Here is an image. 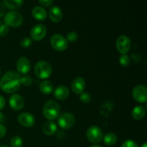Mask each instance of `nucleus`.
<instances>
[{
	"label": "nucleus",
	"instance_id": "19",
	"mask_svg": "<svg viewBox=\"0 0 147 147\" xmlns=\"http://www.w3.org/2000/svg\"><path fill=\"white\" fill-rule=\"evenodd\" d=\"M56 131H57V126L52 121H48L43 124L42 131L47 136H52L55 134Z\"/></svg>",
	"mask_w": 147,
	"mask_h": 147
},
{
	"label": "nucleus",
	"instance_id": "37",
	"mask_svg": "<svg viewBox=\"0 0 147 147\" xmlns=\"http://www.w3.org/2000/svg\"><path fill=\"white\" fill-rule=\"evenodd\" d=\"M142 147H147V143H144L143 145H142Z\"/></svg>",
	"mask_w": 147,
	"mask_h": 147
},
{
	"label": "nucleus",
	"instance_id": "33",
	"mask_svg": "<svg viewBox=\"0 0 147 147\" xmlns=\"http://www.w3.org/2000/svg\"><path fill=\"white\" fill-rule=\"evenodd\" d=\"M5 14V7L4 4L0 1V17H2Z\"/></svg>",
	"mask_w": 147,
	"mask_h": 147
},
{
	"label": "nucleus",
	"instance_id": "7",
	"mask_svg": "<svg viewBox=\"0 0 147 147\" xmlns=\"http://www.w3.org/2000/svg\"><path fill=\"white\" fill-rule=\"evenodd\" d=\"M58 124L62 129H69L73 127L76 123L74 115L70 113H64L58 118Z\"/></svg>",
	"mask_w": 147,
	"mask_h": 147
},
{
	"label": "nucleus",
	"instance_id": "27",
	"mask_svg": "<svg viewBox=\"0 0 147 147\" xmlns=\"http://www.w3.org/2000/svg\"><path fill=\"white\" fill-rule=\"evenodd\" d=\"M32 43V40L31 38H29V37H25V38L22 39L20 42V45L22 46L24 48H27V47H30V45Z\"/></svg>",
	"mask_w": 147,
	"mask_h": 147
},
{
	"label": "nucleus",
	"instance_id": "3",
	"mask_svg": "<svg viewBox=\"0 0 147 147\" xmlns=\"http://www.w3.org/2000/svg\"><path fill=\"white\" fill-rule=\"evenodd\" d=\"M53 72L51 65L47 61L40 60L34 66V73L40 79H46L50 77Z\"/></svg>",
	"mask_w": 147,
	"mask_h": 147
},
{
	"label": "nucleus",
	"instance_id": "35",
	"mask_svg": "<svg viewBox=\"0 0 147 147\" xmlns=\"http://www.w3.org/2000/svg\"><path fill=\"white\" fill-rule=\"evenodd\" d=\"M4 120H5V116H4V113L0 112V123H3L4 121Z\"/></svg>",
	"mask_w": 147,
	"mask_h": 147
},
{
	"label": "nucleus",
	"instance_id": "25",
	"mask_svg": "<svg viewBox=\"0 0 147 147\" xmlns=\"http://www.w3.org/2000/svg\"><path fill=\"white\" fill-rule=\"evenodd\" d=\"M32 83V79L29 76H23L21 77V84L24 86H30Z\"/></svg>",
	"mask_w": 147,
	"mask_h": 147
},
{
	"label": "nucleus",
	"instance_id": "32",
	"mask_svg": "<svg viewBox=\"0 0 147 147\" xmlns=\"http://www.w3.org/2000/svg\"><path fill=\"white\" fill-rule=\"evenodd\" d=\"M6 132H7V129H6L5 126L0 124V139H1V138L5 136Z\"/></svg>",
	"mask_w": 147,
	"mask_h": 147
},
{
	"label": "nucleus",
	"instance_id": "23",
	"mask_svg": "<svg viewBox=\"0 0 147 147\" xmlns=\"http://www.w3.org/2000/svg\"><path fill=\"white\" fill-rule=\"evenodd\" d=\"M22 139L20 136H15L11 138L10 145L11 147H22Z\"/></svg>",
	"mask_w": 147,
	"mask_h": 147
},
{
	"label": "nucleus",
	"instance_id": "15",
	"mask_svg": "<svg viewBox=\"0 0 147 147\" xmlns=\"http://www.w3.org/2000/svg\"><path fill=\"white\" fill-rule=\"evenodd\" d=\"M69 89L65 86H60L54 91V96L56 99L60 100H64L69 96Z\"/></svg>",
	"mask_w": 147,
	"mask_h": 147
},
{
	"label": "nucleus",
	"instance_id": "16",
	"mask_svg": "<svg viewBox=\"0 0 147 147\" xmlns=\"http://www.w3.org/2000/svg\"><path fill=\"white\" fill-rule=\"evenodd\" d=\"M49 16L50 19L53 22H59L63 19V11L60 7L57 6H54L50 9Z\"/></svg>",
	"mask_w": 147,
	"mask_h": 147
},
{
	"label": "nucleus",
	"instance_id": "39",
	"mask_svg": "<svg viewBox=\"0 0 147 147\" xmlns=\"http://www.w3.org/2000/svg\"><path fill=\"white\" fill-rule=\"evenodd\" d=\"M0 73H1V70H0Z\"/></svg>",
	"mask_w": 147,
	"mask_h": 147
},
{
	"label": "nucleus",
	"instance_id": "22",
	"mask_svg": "<svg viewBox=\"0 0 147 147\" xmlns=\"http://www.w3.org/2000/svg\"><path fill=\"white\" fill-rule=\"evenodd\" d=\"M103 141L107 146H113L117 142V136L114 133H108L105 135Z\"/></svg>",
	"mask_w": 147,
	"mask_h": 147
},
{
	"label": "nucleus",
	"instance_id": "29",
	"mask_svg": "<svg viewBox=\"0 0 147 147\" xmlns=\"http://www.w3.org/2000/svg\"><path fill=\"white\" fill-rule=\"evenodd\" d=\"M9 32V27L6 24H3L0 25V36L4 37Z\"/></svg>",
	"mask_w": 147,
	"mask_h": 147
},
{
	"label": "nucleus",
	"instance_id": "1",
	"mask_svg": "<svg viewBox=\"0 0 147 147\" xmlns=\"http://www.w3.org/2000/svg\"><path fill=\"white\" fill-rule=\"evenodd\" d=\"M21 76L14 71H8L0 80V88L7 93H12L20 89Z\"/></svg>",
	"mask_w": 147,
	"mask_h": 147
},
{
	"label": "nucleus",
	"instance_id": "5",
	"mask_svg": "<svg viewBox=\"0 0 147 147\" xmlns=\"http://www.w3.org/2000/svg\"><path fill=\"white\" fill-rule=\"evenodd\" d=\"M50 44L53 49L58 52H63L67 48V40L60 34H55L52 36Z\"/></svg>",
	"mask_w": 147,
	"mask_h": 147
},
{
	"label": "nucleus",
	"instance_id": "20",
	"mask_svg": "<svg viewBox=\"0 0 147 147\" xmlns=\"http://www.w3.org/2000/svg\"><path fill=\"white\" fill-rule=\"evenodd\" d=\"M40 90L43 94L49 95L54 90V86L49 80H44L40 84Z\"/></svg>",
	"mask_w": 147,
	"mask_h": 147
},
{
	"label": "nucleus",
	"instance_id": "11",
	"mask_svg": "<svg viewBox=\"0 0 147 147\" xmlns=\"http://www.w3.org/2000/svg\"><path fill=\"white\" fill-rule=\"evenodd\" d=\"M16 67L20 76V75L26 76L31 69V64H30V60L27 57H20L17 60Z\"/></svg>",
	"mask_w": 147,
	"mask_h": 147
},
{
	"label": "nucleus",
	"instance_id": "21",
	"mask_svg": "<svg viewBox=\"0 0 147 147\" xmlns=\"http://www.w3.org/2000/svg\"><path fill=\"white\" fill-rule=\"evenodd\" d=\"M23 2L22 0H4L3 4L9 9H18L22 6Z\"/></svg>",
	"mask_w": 147,
	"mask_h": 147
},
{
	"label": "nucleus",
	"instance_id": "34",
	"mask_svg": "<svg viewBox=\"0 0 147 147\" xmlns=\"http://www.w3.org/2000/svg\"><path fill=\"white\" fill-rule=\"evenodd\" d=\"M5 99L4 98L3 96H0V110H1L5 106Z\"/></svg>",
	"mask_w": 147,
	"mask_h": 147
},
{
	"label": "nucleus",
	"instance_id": "36",
	"mask_svg": "<svg viewBox=\"0 0 147 147\" xmlns=\"http://www.w3.org/2000/svg\"><path fill=\"white\" fill-rule=\"evenodd\" d=\"M90 147H103V146H100V145H93V146H91Z\"/></svg>",
	"mask_w": 147,
	"mask_h": 147
},
{
	"label": "nucleus",
	"instance_id": "14",
	"mask_svg": "<svg viewBox=\"0 0 147 147\" xmlns=\"http://www.w3.org/2000/svg\"><path fill=\"white\" fill-rule=\"evenodd\" d=\"M85 87H86V82L83 78L77 77L72 82V90L76 94H82L84 91Z\"/></svg>",
	"mask_w": 147,
	"mask_h": 147
},
{
	"label": "nucleus",
	"instance_id": "26",
	"mask_svg": "<svg viewBox=\"0 0 147 147\" xmlns=\"http://www.w3.org/2000/svg\"><path fill=\"white\" fill-rule=\"evenodd\" d=\"M78 38V35L76 32H70L68 34H67V41L70 42H75L76 40Z\"/></svg>",
	"mask_w": 147,
	"mask_h": 147
},
{
	"label": "nucleus",
	"instance_id": "4",
	"mask_svg": "<svg viewBox=\"0 0 147 147\" xmlns=\"http://www.w3.org/2000/svg\"><path fill=\"white\" fill-rule=\"evenodd\" d=\"M4 22L7 26L17 27L22 25L23 22V17L20 13L15 11L7 12L4 17Z\"/></svg>",
	"mask_w": 147,
	"mask_h": 147
},
{
	"label": "nucleus",
	"instance_id": "8",
	"mask_svg": "<svg viewBox=\"0 0 147 147\" xmlns=\"http://www.w3.org/2000/svg\"><path fill=\"white\" fill-rule=\"evenodd\" d=\"M116 48L118 51L122 55H126L131 49V40L129 37L126 35H121L116 40Z\"/></svg>",
	"mask_w": 147,
	"mask_h": 147
},
{
	"label": "nucleus",
	"instance_id": "10",
	"mask_svg": "<svg viewBox=\"0 0 147 147\" xmlns=\"http://www.w3.org/2000/svg\"><path fill=\"white\" fill-rule=\"evenodd\" d=\"M47 29L45 25L42 24H38L34 25L30 31V36L32 40L34 41H40L42 40L46 35Z\"/></svg>",
	"mask_w": 147,
	"mask_h": 147
},
{
	"label": "nucleus",
	"instance_id": "30",
	"mask_svg": "<svg viewBox=\"0 0 147 147\" xmlns=\"http://www.w3.org/2000/svg\"><path fill=\"white\" fill-rule=\"evenodd\" d=\"M121 147H138L137 144L132 140H126L122 144Z\"/></svg>",
	"mask_w": 147,
	"mask_h": 147
},
{
	"label": "nucleus",
	"instance_id": "12",
	"mask_svg": "<svg viewBox=\"0 0 147 147\" xmlns=\"http://www.w3.org/2000/svg\"><path fill=\"white\" fill-rule=\"evenodd\" d=\"M17 120L20 125L27 128H30L33 126L34 122H35V119H34V116L31 113H27V112L20 113L18 116Z\"/></svg>",
	"mask_w": 147,
	"mask_h": 147
},
{
	"label": "nucleus",
	"instance_id": "9",
	"mask_svg": "<svg viewBox=\"0 0 147 147\" xmlns=\"http://www.w3.org/2000/svg\"><path fill=\"white\" fill-rule=\"evenodd\" d=\"M132 96L134 100L141 103H145L147 100V88L144 85H138L132 91Z\"/></svg>",
	"mask_w": 147,
	"mask_h": 147
},
{
	"label": "nucleus",
	"instance_id": "13",
	"mask_svg": "<svg viewBox=\"0 0 147 147\" xmlns=\"http://www.w3.org/2000/svg\"><path fill=\"white\" fill-rule=\"evenodd\" d=\"M9 103L11 109L14 111H18L23 109L24 106V100L21 96L18 94H14L10 97Z\"/></svg>",
	"mask_w": 147,
	"mask_h": 147
},
{
	"label": "nucleus",
	"instance_id": "17",
	"mask_svg": "<svg viewBox=\"0 0 147 147\" xmlns=\"http://www.w3.org/2000/svg\"><path fill=\"white\" fill-rule=\"evenodd\" d=\"M32 14L34 19H36L37 20H40V21L45 20L47 17L46 10L42 7H40V6H36L32 9Z\"/></svg>",
	"mask_w": 147,
	"mask_h": 147
},
{
	"label": "nucleus",
	"instance_id": "18",
	"mask_svg": "<svg viewBox=\"0 0 147 147\" xmlns=\"http://www.w3.org/2000/svg\"><path fill=\"white\" fill-rule=\"evenodd\" d=\"M145 115H146V109L142 105L136 106L132 110L131 116L135 120H142V119H143L144 118Z\"/></svg>",
	"mask_w": 147,
	"mask_h": 147
},
{
	"label": "nucleus",
	"instance_id": "6",
	"mask_svg": "<svg viewBox=\"0 0 147 147\" xmlns=\"http://www.w3.org/2000/svg\"><path fill=\"white\" fill-rule=\"evenodd\" d=\"M86 136L89 142L93 144H97L103 139V133L98 126H91L86 131Z\"/></svg>",
	"mask_w": 147,
	"mask_h": 147
},
{
	"label": "nucleus",
	"instance_id": "38",
	"mask_svg": "<svg viewBox=\"0 0 147 147\" xmlns=\"http://www.w3.org/2000/svg\"><path fill=\"white\" fill-rule=\"evenodd\" d=\"M0 147H9V146H6V145H0Z\"/></svg>",
	"mask_w": 147,
	"mask_h": 147
},
{
	"label": "nucleus",
	"instance_id": "31",
	"mask_svg": "<svg viewBox=\"0 0 147 147\" xmlns=\"http://www.w3.org/2000/svg\"><path fill=\"white\" fill-rule=\"evenodd\" d=\"M39 4H41L42 6H44V7H48L50 6H52L54 3V1L53 0H40L38 1Z\"/></svg>",
	"mask_w": 147,
	"mask_h": 147
},
{
	"label": "nucleus",
	"instance_id": "2",
	"mask_svg": "<svg viewBox=\"0 0 147 147\" xmlns=\"http://www.w3.org/2000/svg\"><path fill=\"white\" fill-rule=\"evenodd\" d=\"M43 115L47 119L50 121L55 120L60 115V105L56 101L53 100L46 102L43 107Z\"/></svg>",
	"mask_w": 147,
	"mask_h": 147
},
{
	"label": "nucleus",
	"instance_id": "28",
	"mask_svg": "<svg viewBox=\"0 0 147 147\" xmlns=\"http://www.w3.org/2000/svg\"><path fill=\"white\" fill-rule=\"evenodd\" d=\"M80 98L83 103H88L91 100L90 95L88 93H83L82 94H80Z\"/></svg>",
	"mask_w": 147,
	"mask_h": 147
},
{
	"label": "nucleus",
	"instance_id": "24",
	"mask_svg": "<svg viewBox=\"0 0 147 147\" xmlns=\"http://www.w3.org/2000/svg\"><path fill=\"white\" fill-rule=\"evenodd\" d=\"M119 63L122 66H128L130 64V58L127 55H122L120 57H119Z\"/></svg>",
	"mask_w": 147,
	"mask_h": 147
}]
</instances>
